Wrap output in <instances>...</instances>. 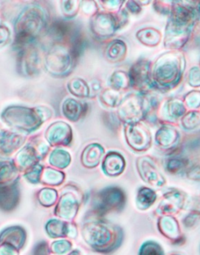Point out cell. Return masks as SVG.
<instances>
[{"label": "cell", "mask_w": 200, "mask_h": 255, "mask_svg": "<svg viewBox=\"0 0 200 255\" xmlns=\"http://www.w3.org/2000/svg\"><path fill=\"white\" fill-rule=\"evenodd\" d=\"M10 40V31L7 26L0 24V47L6 46Z\"/></svg>", "instance_id": "obj_5"}, {"label": "cell", "mask_w": 200, "mask_h": 255, "mask_svg": "<svg viewBox=\"0 0 200 255\" xmlns=\"http://www.w3.org/2000/svg\"><path fill=\"white\" fill-rule=\"evenodd\" d=\"M22 135L8 130L0 132V152L2 154H10L17 149L24 143Z\"/></svg>", "instance_id": "obj_4"}, {"label": "cell", "mask_w": 200, "mask_h": 255, "mask_svg": "<svg viewBox=\"0 0 200 255\" xmlns=\"http://www.w3.org/2000/svg\"><path fill=\"white\" fill-rule=\"evenodd\" d=\"M43 22L40 10L35 7L24 9L15 23V44L18 47L28 46L40 32Z\"/></svg>", "instance_id": "obj_1"}, {"label": "cell", "mask_w": 200, "mask_h": 255, "mask_svg": "<svg viewBox=\"0 0 200 255\" xmlns=\"http://www.w3.org/2000/svg\"><path fill=\"white\" fill-rule=\"evenodd\" d=\"M1 118L9 128L20 131L31 132L39 126L34 109L24 106H8L2 111Z\"/></svg>", "instance_id": "obj_2"}, {"label": "cell", "mask_w": 200, "mask_h": 255, "mask_svg": "<svg viewBox=\"0 0 200 255\" xmlns=\"http://www.w3.org/2000/svg\"><path fill=\"white\" fill-rule=\"evenodd\" d=\"M17 70L23 76H33L38 70L39 58L35 49L24 48L17 56Z\"/></svg>", "instance_id": "obj_3"}]
</instances>
